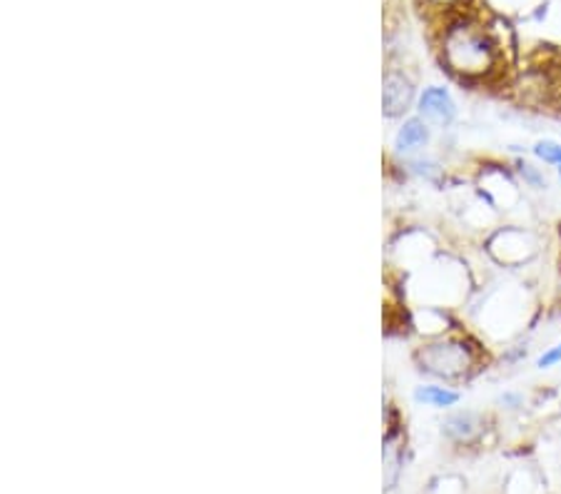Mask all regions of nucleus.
<instances>
[{"mask_svg":"<svg viewBox=\"0 0 561 494\" xmlns=\"http://www.w3.org/2000/svg\"><path fill=\"white\" fill-rule=\"evenodd\" d=\"M439 56L442 66L465 83L490 80L504 66V48L496 33L465 8L449 13L439 33Z\"/></svg>","mask_w":561,"mask_h":494,"instance_id":"obj_1","label":"nucleus"},{"mask_svg":"<svg viewBox=\"0 0 561 494\" xmlns=\"http://www.w3.org/2000/svg\"><path fill=\"white\" fill-rule=\"evenodd\" d=\"M420 370L445 384L467 382L479 365H482V349L465 335H439L417 349Z\"/></svg>","mask_w":561,"mask_h":494,"instance_id":"obj_2","label":"nucleus"},{"mask_svg":"<svg viewBox=\"0 0 561 494\" xmlns=\"http://www.w3.org/2000/svg\"><path fill=\"white\" fill-rule=\"evenodd\" d=\"M539 250L541 242L537 232L522 228V225H504L486 238V253L502 267L529 265L539 255Z\"/></svg>","mask_w":561,"mask_h":494,"instance_id":"obj_3","label":"nucleus"},{"mask_svg":"<svg viewBox=\"0 0 561 494\" xmlns=\"http://www.w3.org/2000/svg\"><path fill=\"white\" fill-rule=\"evenodd\" d=\"M417 105H420V118L434 123L437 128H447V125H451L457 118L455 97H451L449 90L442 85L424 88Z\"/></svg>","mask_w":561,"mask_h":494,"instance_id":"obj_4","label":"nucleus"},{"mask_svg":"<svg viewBox=\"0 0 561 494\" xmlns=\"http://www.w3.org/2000/svg\"><path fill=\"white\" fill-rule=\"evenodd\" d=\"M484 415H479L474 410H459L451 412V415H447L445 422H442V435H445L449 443L472 445L484 435Z\"/></svg>","mask_w":561,"mask_h":494,"instance_id":"obj_5","label":"nucleus"},{"mask_svg":"<svg viewBox=\"0 0 561 494\" xmlns=\"http://www.w3.org/2000/svg\"><path fill=\"white\" fill-rule=\"evenodd\" d=\"M414 103V85L410 78H404L402 73H392L385 76V93H382V105H385V115L387 118H397V115H404L410 111Z\"/></svg>","mask_w":561,"mask_h":494,"instance_id":"obj_6","label":"nucleus"},{"mask_svg":"<svg viewBox=\"0 0 561 494\" xmlns=\"http://www.w3.org/2000/svg\"><path fill=\"white\" fill-rule=\"evenodd\" d=\"M430 138H432L430 123L424 118H410L402 125L400 133H397V150L414 152L427 146Z\"/></svg>","mask_w":561,"mask_h":494,"instance_id":"obj_7","label":"nucleus"},{"mask_svg":"<svg viewBox=\"0 0 561 494\" xmlns=\"http://www.w3.org/2000/svg\"><path fill=\"white\" fill-rule=\"evenodd\" d=\"M414 400L427 404V407H434V410H449L459 402V392L451 390L445 382H432V384H422V388H417V392H414Z\"/></svg>","mask_w":561,"mask_h":494,"instance_id":"obj_8","label":"nucleus"},{"mask_svg":"<svg viewBox=\"0 0 561 494\" xmlns=\"http://www.w3.org/2000/svg\"><path fill=\"white\" fill-rule=\"evenodd\" d=\"M514 170H517V175L524 183V187H529V191H537V193L549 191V177L545 173V168L531 163V160L519 158L517 163H514Z\"/></svg>","mask_w":561,"mask_h":494,"instance_id":"obj_9","label":"nucleus"},{"mask_svg":"<svg viewBox=\"0 0 561 494\" xmlns=\"http://www.w3.org/2000/svg\"><path fill=\"white\" fill-rule=\"evenodd\" d=\"M531 156L537 158L539 163L551 165L554 170H561V140H554V138L537 140L531 146Z\"/></svg>","mask_w":561,"mask_h":494,"instance_id":"obj_10","label":"nucleus"},{"mask_svg":"<svg viewBox=\"0 0 561 494\" xmlns=\"http://www.w3.org/2000/svg\"><path fill=\"white\" fill-rule=\"evenodd\" d=\"M559 365H561V337L554 345L545 347V353L537 357V370H554Z\"/></svg>","mask_w":561,"mask_h":494,"instance_id":"obj_11","label":"nucleus"},{"mask_svg":"<svg viewBox=\"0 0 561 494\" xmlns=\"http://www.w3.org/2000/svg\"><path fill=\"white\" fill-rule=\"evenodd\" d=\"M496 404H500L502 410L517 412V410L524 407V404H527V398H524V394L517 392V390H506V392L500 394V400H496Z\"/></svg>","mask_w":561,"mask_h":494,"instance_id":"obj_12","label":"nucleus"},{"mask_svg":"<svg viewBox=\"0 0 561 494\" xmlns=\"http://www.w3.org/2000/svg\"><path fill=\"white\" fill-rule=\"evenodd\" d=\"M412 168L417 170L420 175H424L427 180H437L439 175H442V170H439V165H434V163H430V160H417V163H412Z\"/></svg>","mask_w":561,"mask_h":494,"instance_id":"obj_13","label":"nucleus"},{"mask_svg":"<svg viewBox=\"0 0 561 494\" xmlns=\"http://www.w3.org/2000/svg\"><path fill=\"white\" fill-rule=\"evenodd\" d=\"M427 3L439 8V11H445V13H455V11H461L469 0H427Z\"/></svg>","mask_w":561,"mask_h":494,"instance_id":"obj_14","label":"nucleus"},{"mask_svg":"<svg viewBox=\"0 0 561 494\" xmlns=\"http://www.w3.org/2000/svg\"><path fill=\"white\" fill-rule=\"evenodd\" d=\"M557 177H559V183H561V170H557Z\"/></svg>","mask_w":561,"mask_h":494,"instance_id":"obj_15","label":"nucleus"}]
</instances>
